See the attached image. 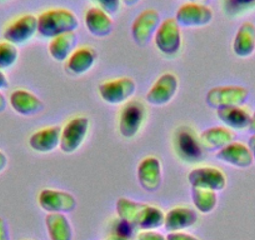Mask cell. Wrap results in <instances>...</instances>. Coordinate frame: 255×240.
<instances>
[{
  "instance_id": "obj_1",
  "label": "cell",
  "mask_w": 255,
  "mask_h": 240,
  "mask_svg": "<svg viewBox=\"0 0 255 240\" xmlns=\"http://www.w3.org/2000/svg\"><path fill=\"white\" fill-rule=\"evenodd\" d=\"M115 208H117L118 218L130 224L133 228L153 230L164 225L165 214L163 210L153 205L134 202L129 198H119Z\"/></svg>"
},
{
  "instance_id": "obj_2",
  "label": "cell",
  "mask_w": 255,
  "mask_h": 240,
  "mask_svg": "<svg viewBox=\"0 0 255 240\" xmlns=\"http://www.w3.org/2000/svg\"><path fill=\"white\" fill-rule=\"evenodd\" d=\"M78 26L77 16L68 9H50L38 18V33L43 38L53 39L61 34L74 33Z\"/></svg>"
},
{
  "instance_id": "obj_3",
  "label": "cell",
  "mask_w": 255,
  "mask_h": 240,
  "mask_svg": "<svg viewBox=\"0 0 255 240\" xmlns=\"http://www.w3.org/2000/svg\"><path fill=\"white\" fill-rule=\"evenodd\" d=\"M173 145L179 159L189 164L199 163L204 156V149L200 144L199 136L189 126H180L173 136Z\"/></svg>"
},
{
  "instance_id": "obj_4",
  "label": "cell",
  "mask_w": 255,
  "mask_h": 240,
  "mask_svg": "<svg viewBox=\"0 0 255 240\" xmlns=\"http://www.w3.org/2000/svg\"><path fill=\"white\" fill-rule=\"evenodd\" d=\"M146 117V109L140 100H129L123 105L119 114V133L123 138L138 135Z\"/></svg>"
},
{
  "instance_id": "obj_5",
  "label": "cell",
  "mask_w": 255,
  "mask_h": 240,
  "mask_svg": "<svg viewBox=\"0 0 255 240\" xmlns=\"http://www.w3.org/2000/svg\"><path fill=\"white\" fill-rule=\"evenodd\" d=\"M249 90L240 85H220L214 87L207 93V104L214 109L240 107L247 102Z\"/></svg>"
},
{
  "instance_id": "obj_6",
  "label": "cell",
  "mask_w": 255,
  "mask_h": 240,
  "mask_svg": "<svg viewBox=\"0 0 255 240\" xmlns=\"http://www.w3.org/2000/svg\"><path fill=\"white\" fill-rule=\"evenodd\" d=\"M89 119L87 117H75L61 129L60 149L64 154H73L83 145L89 131Z\"/></svg>"
},
{
  "instance_id": "obj_7",
  "label": "cell",
  "mask_w": 255,
  "mask_h": 240,
  "mask_svg": "<svg viewBox=\"0 0 255 240\" xmlns=\"http://www.w3.org/2000/svg\"><path fill=\"white\" fill-rule=\"evenodd\" d=\"M98 92L100 98L108 104H122L129 102L135 94L136 83L131 78H118L99 84Z\"/></svg>"
},
{
  "instance_id": "obj_8",
  "label": "cell",
  "mask_w": 255,
  "mask_h": 240,
  "mask_svg": "<svg viewBox=\"0 0 255 240\" xmlns=\"http://www.w3.org/2000/svg\"><path fill=\"white\" fill-rule=\"evenodd\" d=\"M155 45L165 55H175L181 48V31L178 21L173 18L160 23L155 34Z\"/></svg>"
},
{
  "instance_id": "obj_9",
  "label": "cell",
  "mask_w": 255,
  "mask_h": 240,
  "mask_svg": "<svg viewBox=\"0 0 255 240\" xmlns=\"http://www.w3.org/2000/svg\"><path fill=\"white\" fill-rule=\"evenodd\" d=\"M160 23V15L154 9H146L139 14L131 26V35L136 45L141 48L148 45L151 39L155 36Z\"/></svg>"
},
{
  "instance_id": "obj_10",
  "label": "cell",
  "mask_w": 255,
  "mask_h": 240,
  "mask_svg": "<svg viewBox=\"0 0 255 240\" xmlns=\"http://www.w3.org/2000/svg\"><path fill=\"white\" fill-rule=\"evenodd\" d=\"M38 203L43 210L51 213H70L77 208V200L70 193L56 189H43L39 193Z\"/></svg>"
},
{
  "instance_id": "obj_11",
  "label": "cell",
  "mask_w": 255,
  "mask_h": 240,
  "mask_svg": "<svg viewBox=\"0 0 255 240\" xmlns=\"http://www.w3.org/2000/svg\"><path fill=\"white\" fill-rule=\"evenodd\" d=\"M38 33V18L31 14L19 16L18 19L9 24L4 30V40L20 45L30 40Z\"/></svg>"
},
{
  "instance_id": "obj_12",
  "label": "cell",
  "mask_w": 255,
  "mask_h": 240,
  "mask_svg": "<svg viewBox=\"0 0 255 240\" xmlns=\"http://www.w3.org/2000/svg\"><path fill=\"white\" fill-rule=\"evenodd\" d=\"M188 180L191 187L220 192L227 187V178L224 173L213 166H200L189 173Z\"/></svg>"
},
{
  "instance_id": "obj_13",
  "label": "cell",
  "mask_w": 255,
  "mask_h": 240,
  "mask_svg": "<svg viewBox=\"0 0 255 240\" xmlns=\"http://www.w3.org/2000/svg\"><path fill=\"white\" fill-rule=\"evenodd\" d=\"M175 20L179 25L188 28L205 26L212 23L213 10L205 4L186 3L176 11Z\"/></svg>"
},
{
  "instance_id": "obj_14",
  "label": "cell",
  "mask_w": 255,
  "mask_h": 240,
  "mask_svg": "<svg viewBox=\"0 0 255 240\" xmlns=\"http://www.w3.org/2000/svg\"><path fill=\"white\" fill-rule=\"evenodd\" d=\"M178 78L173 73L160 75L146 94V100L151 105H165L173 100L178 92Z\"/></svg>"
},
{
  "instance_id": "obj_15",
  "label": "cell",
  "mask_w": 255,
  "mask_h": 240,
  "mask_svg": "<svg viewBox=\"0 0 255 240\" xmlns=\"http://www.w3.org/2000/svg\"><path fill=\"white\" fill-rule=\"evenodd\" d=\"M138 179L144 190L150 193L156 192L163 180L160 160L154 156L143 159L138 166Z\"/></svg>"
},
{
  "instance_id": "obj_16",
  "label": "cell",
  "mask_w": 255,
  "mask_h": 240,
  "mask_svg": "<svg viewBox=\"0 0 255 240\" xmlns=\"http://www.w3.org/2000/svg\"><path fill=\"white\" fill-rule=\"evenodd\" d=\"M9 103L18 114L24 117H33L44 110V103L40 98L25 89L14 90L9 98Z\"/></svg>"
},
{
  "instance_id": "obj_17",
  "label": "cell",
  "mask_w": 255,
  "mask_h": 240,
  "mask_svg": "<svg viewBox=\"0 0 255 240\" xmlns=\"http://www.w3.org/2000/svg\"><path fill=\"white\" fill-rule=\"evenodd\" d=\"M217 158L223 163H227L229 165L240 169L249 168L254 161L249 148L244 144L237 143V141L228 144L222 150L218 151Z\"/></svg>"
},
{
  "instance_id": "obj_18",
  "label": "cell",
  "mask_w": 255,
  "mask_h": 240,
  "mask_svg": "<svg viewBox=\"0 0 255 240\" xmlns=\"http://www.w3.org/2000/svg\"><path fill=\"white\" fill-rule=\"evenodd\" d=\"M60 126H49L34 133L29 139V145L38 153H51L60 145Z\"/></svg>"
},
{
  "instance_id": "obj_19",
  "label": "cell",
  "mask_w": 255,
  "mask_h": 240,
  "mask_svg": "<svg viewBox=\"0 0 255 240\" xmlns=\"http://www.w3.org/2000/svg\"><path fill=\"white\" fill-rule=\"evenodd\" d=\"M198 222V214L188 207H175L165 214L164 227L170 233L180 232L193 227Z\"/></svg>"
},
{
  "instance_id": "obj_20",
  "label": "cell",
  "mask_w": 255,
  "mask_h": 240,
  "mask_svg": "<svg viewBox=\"0 0 255 240\" xmlns=\"http://www.w3.org/2000/svg\"><path fill=\"white\" fill-rule=\"evenodd\" d=\"M97 60V51L90 46L77 49L68 58L65 69L72 75H83L89 72Z\"/></svg>"
},
{
  "instance_id": "obj_21",
  "label": "cell",
  "mask_w": 255,
  "mask_h": 240,
  "mask_svg": "<svg viewBox=\"0 0 255 240\" xmlns=\"http://www.w3.org/2000/svg\"><path fill=\"white\" fill-rule=\"evenodd\" d=\"M84 21L89 33L92 35L97 36V38L108 36L113 31V28H114V24H113V20L109 14H107L104 10L98 8V6L90 8L89 10H87Z\"/></svg>"
},
{
  "instance_id": "obj_22",
  "label": "cell",
  "mask_w": 255,
  "mask_h": 240,
  "mask_svg": "<svg viewBox=\"0 0 255 240\" xmlns=\"http://www.w3.org/2000/svg\"><path fill=\"white\" fill-rule=\"evenodd\" d=\"M200 144L204 150L215 151L222 150L224 146L234 141V134L228 128L222 126H213V128L205 129L199 135Z\"/></svg>"
},
{
  "instance_id": "obj_23",
  "label": "cell",
  "mask_w": 255,
  "mask_h": 240,
  "mask_svg": "<svg viewBox=\"0 0 255 240\" xmlns=\"http://www.w3.org/2000/svg\"><path fill=\"white\" fill-rule=\"evenodd\" d=\"M233 51L239 58H248L255 51V25L245 21L238 29L233 40Z\"/></svg>"
},
{
  "instance_id": "obj_24",
  "label": "cell",
  "mask_w": 255,
  "mask_h": 240,
  "mask_svg": "<svg viewBox=\"0 0 255 240\" xmlns=\"http://www.w3.org/2000/svg\"><path fill=\"white\" fill-rule=\"evenodd\" d=\"M217 115L224 125L234 130H243L249 128L252 115L242 107L222 108L217 110Z\"/></svg>"
},
{
  "instance_id": "obj_25",
  "label": "cell",
  "mask_w": 255,
  "mask_h": 240,
  "mask_svg": "<svg viewBox=\"0 0 255 240\" xmlns=\"http://www.w3.org/2000/svg\"><path fill=\"white\" fill-rule=\"evenodd\" d=\"M77 40L78 36L75 31L55 36L51 39L50 44H49V54L56 62H64L74 51Z\"/></svg>"
},
{
  "instance_id": "obj_26",
  "label": "cell",
  "mask_w": 255,
  "mask_h": 240,
  "mask_svg": "<svg viewBox=\"0 0 255 240\" xmlns=\"http://www.w3.org/2000/svg\"><path fill=\"white\" fill-rule=\"evenodd\" d=\"M49 237L51 240H72L73 230L68 218L60 213H51L45 218Z\"/></svg>"
},
{
  "instance_id": "obj_27",
  "label": "cell",
  "mask_w": 255,
  "mask_h": 240,
  "mask_svg": "<svg viewBox=\"0 0 255 240\" xmlns=\"http://www.w3.org/2000/svg\"><path fill=\"white\" fill-rule=\"evenodd\" d=\"M191 199L198 212L203 214L213 212L218 203L217 193L209 189H203V188L191 187Z\"/></svg>"
},
{
  "instance_id": "obj_28",
  "label": "cell",
  "mask_w": 255,
  "mask_h": 240,
  "mask_svg": "<svg viewBox=\"0 0 255 240\" xmlns=\"http://www.w3.org/2000/svg\"><path fill=\"white\" fill-rule=\"evenodd\" d=\"M19 59V51L16 45L9 41L0 43V70H5L15 65Z\"/></svg>"
},
{
  "instance_id": "obj_29",
  "label": "cell",
  "mask_w": 255,
  "mask_h": 240,
  "mask_svg": "<svg viewBox=\"0 0 255 240\" xmlns=\"http://www.w3.org/2000/svg\"><path fill=\"white\" fill-rule=\"evenodd\" d=\"M134 228L130 224L122 219H118L113 225V237H117L123 240H129L133 235Z\"/></svg>"
},
{
  "instance_id": "obj_30",
  "label": "cell",
  "mask_w": 255,
  "mask_h": 240,
  "mask_svg": "<svg viewBox=\"0 0 255 240\" xmlns=\"http://www.w3.org/2000/svg\"><path fill=\"white\" fill-rule=\"evenodd\" d=\"M94 1L98 4V8L104 10L109 15H113V14H117L118 10H119L122 0H94Z\"/></svg>"
},
{
  "instance_id": "obj_31",
  "label": "cell",
  "mask_w": 255,
  "mask_h": 240,
  "mask_svg": "<svg viewBox=\"0 0 255 240\" xmlns=\"http://www.w3.org/2000/svg\"><path fill=\"white\" fill-rule=\"evenodd\" d=\"M136 240H166V237L154 230H141L136 235Z\"/></svg>"
},
{
  "instance_id": "obj_32",
  "label": "cell",
  "mask_w": 255,
  "mask_h": 240,
  "mask_svg": "<svg viewBox=\"0 0 255 240\" xmlns=\"http://www.w3.org/2000/svg\"><path fill=\"white\" fill-rule=\"evenodd\" d=\"M166 240H199L198 238H195L194 235L188 234V233L184 232H173L169 233Z\"/></svg>"
},
{
  "instance_id": "obj_33",
  "label": "cell",
  "mask_w": 255,
  "mask_h": 240,
  "mask_svg": "<svg viewBox=\"0 0 255 240\" xmlns=\"http://www.w3.org/2000/svg\"><path fill=\"white\" fill-rule=\"evenodd\" d=\"M0 240H10L9 225L4 218H0Z\"/></svg>"
},
{
  "instance_id": "obj_34",
  "label": "cell",
  "mask_w": 255,
  "mask_h": 240,
  "mask_svg": "<svg viewBox=\"0 0 255 240\" xmlns=\"http://www.w3.org/2000/svg\"><path fill=\"white\" fill-rule=\"evenodd\" d=\"M6 165H8V156L5 155L4 151L0 150V173L5 170Z\"/></svg>"
},
{
  "instance_id": "obj_35",
  "label": "cell",
  "mask_w": 255,
  "mask_h": 240,
  "mask_svg": "<svg viewBox=\"0 0 255 240\" xmlns=\"http://www.w3.org/2000/svg\"><path fill=\"white\" fill-rule=\"evenodd\" d=\"M9 87V80L3 70H0V90L6 89Z\"/></svg>"
},
{
  "instance_id": "obj_36",
  "label": "cell",
  "mask_w": 255,
  "mask_h": 240,
  "mask_svg": "<svg viewBox=\"0 0 255 240\" xmlns=\"http://www.w3.org/2000/svg\"><path fill=\"white\" fill-rule=\"evenodd\" d=\"M248 148H249L250 153L253 155V160L255 161V135H252L248 141Z\"/></svg>"
},
{
  "instance_id": "obj_37",
  "label": "cell",
  "mask_w": 255,
  "mask_h": 240,
  "mask_svg": "<svg viewBox=\"0 0 255 240\" xmlns=\"http://www.w3.org/2000/svg\"><path fill=\"white\" fill-rule=\"evenodd\" d=\"M6 107H8V100H6L5 95L0 92V114L5 112Z\"/></svg>"
},
{
  "instance_id": "obj_38",
  "label": "cell",
  "mask_w": 255,
  "mask_h": 240,
  "mask_svg": "<svg viewBox=\"0 0 255 240\" xmlns=\"http://www.w3.org/2000/svg\"><path fill=\"white\" fill-rule=\"evenodd\" d=\"M249 131L253 134V135H255V110L254 113H253L252 115V119H250V124H249Z\"/></svg>"
},
{
  "instance_id": "obj_39",
  "label": "cell",
  "mask_w": 255,
  "mask_h": 240,
  "mask_svg": "<svg viewBox=\"0 0 255 240\" xmlns=\"http://www.w3.org/2000/svg\"><path fill=\"white\" fill-rule=\"evenodd\" d=\"M122 3L125 6H135L136 4L140 3V0H122Z\"/></svg>"
},
{
  "instance_id": "obj_40",
  "label": "cell",
  "mask_w": 255,
  "mask_h": 240,
  "mask_svg": "<svg viewBox=\"0 0 255 240\" xmlns=\"http://www.w3.org/2000/svg\"><path fill=\"white\" fill-rule=\"evenodd\" d=\"M234 1L239 5H249V4L254 3L255 0H234Z\"/></svg>"
},
{
  "instance_id": "obj_41",
  "label": "cell",
  "mask_w": 255,
  "mask_h": 240,
  "mask_svg": "<svg viewBox=\"0 0 255 240\" xmlns=\"http://www.w3.org/2000/svg\"><path fill=\"white\" fill-rule=\"evenodd\" d=\"M208 0H190V3H197V4H205Z\"/></svg>"
},
{
  "instance_id": "obj_42",
  "label": "cell",
  "mask_w": 255,
  "mask_h": 240,
  "mask_svg": "<svg viewBox=\"0 0 255 240\" xmlns=\"http://www.w3.org/2000/svg\"><path fill=\"white\" fill-rule=\"evenodd\" d=\"M109 240H123V239H119V238H117V237H112Z\"/></svg>"
},
{
  "instance_id": "obj_43",
  "label": "cell",
  "mask_w": 255,
  "mask_h": 240,
  "mask_svg": "<svg viewBox=\"0 0 255 240\" xmlns=\"http://www.w3.org/2000/svg\"><path fill=\"white\" fill-rule=\"evenodd\" d=\"M24 240H30V239H24Z\"/></svg>"
}]
</instances>
